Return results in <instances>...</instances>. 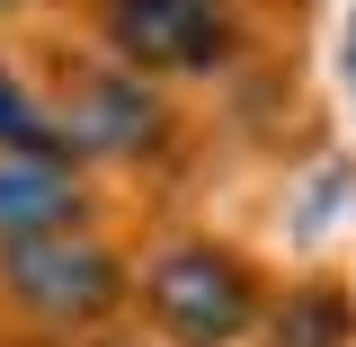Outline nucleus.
Segmentation results:
<instances>
[{
  "instance_id": "0eeeda50",
  "label": "nucleus",
  "mask_w": 356,
  "mask_h": 347,
  "mask_svg": "<svg viewBox=\"0 0 356 347\" xmlns=\"http://www.w3.org/2000/svg\"><path fill=\"white\" fill-rule=\"evenodd\" d=\"M339 330H348V303L339 294H303L294 312H276V339L285 347H339Z\"/></svg>"
},
{
  "instance_id": "1a4fd4ad",
  "label": "nucleus",
  "mask_w": 356,
  "mask_h": 347,
  "mask_svg": "<svg viewBox=\"0 0 356 347\" xmlns=\"http://www.w3.org/2000/svg\"><path fill=\"white\" fill-rule=\"evenodd\" d=\"M348 63H356V54H348Z\"/></svg>"
},
{
  "instance_id": "f03ea898",
  "label": "nucleus",
  "mask_w": 356,
  "mask_h": 347,
  "mask_svg": "<svg viewBox=\"0 0 356 347\" xmlns=\"http://www.w3.org/2000/svg\"><path fill=\"white\" fill-rule=\"evenodd\" d=\"M143 303L170 321L187 347H232L250 321H259V276L214 250V241H178L143 267Z\"/></svg>"
},
{
  "instance_id": "7ed1b4c3",
  "label": "nucleus",
  "mask_w": 356,
  "mask_h": 347,
  "mask_svg": "<svg viewBox=\"0 0 356 347\" xmlns=\"http://www.w3.org/2000/svg\"><path fill=\"white\" fill-rule=\"evenodd\" d=\"M107 45L143 81L152 72L187 81L232 54V18H222V0H107Z\"/></svg>"
},
{
  "instance_id": "20e7f679",
  "label": "nucleus",
  "mask_w": 356,
  "mask_h": 347,
  "mask_svg": "<svg viewBox=\"0 0 356 347\" xmlns=\"http://www.w3.org/2000/svg\"><path fill=\"white\" fill-rule=\"evenodd\" d=\"M81 214H89V196H81L72 161H18V152H0V250L63 241V232H81Z\"/></svg>"
},
{
  "instance_id": "423d86ee",
  "label": "nucleus",
  "mask_w": 356,
  "mask_h": 347,
  "mask_svg": "<svg viewBox=\"0 0 356 347\" xmlns=\"http://www.w3.org/2000/svg\"><path fill=\"white\" fill-rule=\"evenodd\" d=\"M0 152H18V161H72L63 125L18 89V72H0Z\"/></svg>"
},
{
  "instance_id": "f257e3e1",
  "label": "nucleus",
  "mask_w": 356,
  "mask_h": 347,
  "mask_svg": "<svg viewBox=\"0 0 356 347\" xmlns=\"http://www.w3.org/2000/svg\"><path fill=\"white\" fill-rule=\"evenodd\" d=\"M0 294L44 321V330H89L125 303V259L89 232H63V241H27V250H0Z\"/></svg>"
},
{
  "instance_id": "6e6552de",
  "label": "nucleus",
  "mask_w": 356,
  "mask_h": 347,
  "mask_svg": "<svg viewBox=\"0 0 356 347\" xmlns=\"http://www.w3.org/2000/svg\"><path fill=\"white\" fill-rule=\"evenodd\" d=\"M0 9H18V0H0Z\"/></svg>"
},
{
  "instance_id": "39448f33",
  "label": "nucleus",
  "mask_w": 356,
  "mask_h": 347,
  "mask_svg": "<svg viewBox=\"0 0 356 347\" xmlns=\"http://www.w3.org/2000/svg\"><path fill=\"white\" fill-rule=\"evenodd\" d=\"M161 134V107H152V89H143V72H81L72 81V125H63V143L72 152H143Z\"/></svg>"
}]
</instances>
